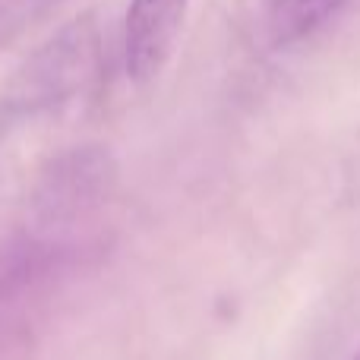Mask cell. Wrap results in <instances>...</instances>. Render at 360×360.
Listing matches in <instances>:
<instances>
[{"mask_svg":"<svg viewBox=\"0 0 360 360\" xmlns=\"http://www.w3.org/2000/svg\"><path fill=\"white\" fill-rule=\"evenodd\" d=\"M95 67L98 35L89 19H76L25 60L6 92V108L16 114L51 111L82 92L95 76Z\"/></svg>","mask_w":360,"mask_h":360,"instance_id":"obj_1","label":"cell"},{"mask_svg":"<svg viewBox=\"0 0 360 360\" xmlns=\"http://www.w3.org/2000/svg\"><path fill=\"white\" fill-rule=\"evenodd\" d=\"M114 184V162L105 149H73L51 162L35 193V212L48 224H63L86 215L105 199Z\"/></svg>","mask_w":360,"mask_h":360,"instance_id":"obj_2","label":"cell"},{"mask_svg":"<svg viewBox=\"0 0 360 360\" xmlns=\"http://www.w3.org/2000/svg\"><path fill=\"white\" fill-rule=\"evenodd\" d=\"M190 0H130L124 19V67L139 86L165 70L177 48Z\"/></svg>","mask_w":360,"mask_h":360,"instance_id":"obj_3","label":"cell"},{"mask_svg":"<svg viewBox=\"0 0 360 360\" xmlns=\"http://www.w3.org/2000/svg\"><path fill=\"white\" fill-rule=\"evenodd\" d=\"M348 0H272L269 4V35L272 44H297L316 35L326 22L345 10Z\"/></svg>","mask_w":360,"mask_h":360,"instance_id":"obj_4","label":"cell"},{"mask_svg":"<svg viewBox=\"0 0 360 360\" xmlns=\"http://www.w3.org/2000/svg\"><path fill=\"white\" fill-rule=\"evenodd\" d=\"M354 360H360V357H354Z\"/></svg>","mask_w":360,"mask_h":360,"instance_id":"obj_5","label":"cell"}]
</instances>
